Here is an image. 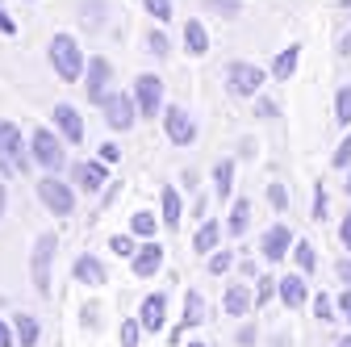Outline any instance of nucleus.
Segmentation results:
<instances>
[{
    "mask_svg": "<svg viewBox=\"0 0 351 347\" xmlns=\"http://www.w3.org/2000/svg\"><path fill=\"white\" fill-rule=\"evenodd\" d=\"M109 84H113V67H109V59H88V71H84V93H88V101L93 105H105V97H109Z\"/></svg>",
    "mask_w": 351,
    "mask_h": 347,
    "instance_id": "obj_10",
    "label": "nucleus"
},
{
    "mask_svg": "<svg viewBox=\"0 0 351 347\" xmlns=\"http://www.w3.org/2000/svg\"><path fill=\"white\" fill-rule=\"evenodd\" d=\"M51 121H55V130H59L67 143H84V117L71 105H55L51 109Z\"/></svg>",
    "mask_w": 351,
    "mask_h": 347,
    "instance_id": "obj_17",
    "label": "nucleus"
},
{
    "mask_svg": "<svg viewBox=\"0 0 351 347\" xmlns=\"http://www.w3.org/2000/svg\"><path fill=\"white\" fill-rule=\"evenodd\" d=\"M130 93H134L138 113H143L147 121H151V117H163V109H167V105H163V80H159V75H151V71H147V75H138Z\"/></svg>",
    "mask_w": 351,
    "mask_h": 347,
    "instance_id": "obj_8",
    "label": "nucleus"
},
{
    "mask_svg": "<svg viewBox=\"0 0 351 347\" xmlns=\"http://www.w3.org/2000/svg\"><path fill=\"white\" fill-rule=\"evenodd\" d=\"M314 314H318V322H335V318H339V301L326 297V293H318V297H314Z\"/></svg>",
    "mask_w": 351,
    "mask_h": 347,
    "instance_id": "obj_33",
    "label": "nucleus"
},
{
    "mask_svg": "<svg viewBox=\"0 0 351 347\" xmlns=\"http://www.w3.org/2000/svg\"><path fill=\"white\" fill-rule=\"evenodd\" d=\"M143 9H147V17H155L159 25L171 21V0H143Z\"/></svg>",
    "mask_w": 351,
    "mask_h": 347,
    "instance_id": "obj_37",
    "label": "nucleus"
},
{
    "mask_svg": "<svg viewBox=\"0 0 351 347\" xmlns=\"http://www.w3.org/2000/svg\"><path fill=\"white\" fill-rule=\"evenodd\" d=\"M97 159H105V163H117V159H121V151H117V143H105Z\"/></svg>",
    "mask_w": 351,
    "mask_h": 347,
    "instance_id": "obj_47",
    "label": "nucleus"
},
{
    "mask_svg": "<svg viewBox=\"0 0 351 347\" xmlns=\"http://www.w3.org/2000/svg\"><path fill=\"white\" fill-rule=\"evenodd\" d=\"M293 259H297V268H301L305 276H314V272H318V255H314V247H310V243H301V239H297Z\"/></svg>",
    "mask_w": 351,
    "mask_h": 347,
    "instance_id": "obj_30",
    "label": "nucleus"
},
{
    "mask_svg": "<svg viewBox=\"0 0 351 347\" xmlns=\"http://www.w3.org/2000/svg\"><path fill=\"white\" fill-rule=\"evenodd\" d=\"M263 80H272L263 67L234 59V63L226 67V93H230V97H239V101H255V97H259V88H263Z\"/></svg>",
    "mask_w": 351,
    "mask_h": 347,
    "instance_id": "obj_4",
    "label": "nucleus"
},
{
    "mask_svg": "<svg viewBox=\"0 0 351 347\" xmlns=\"http://www.w3.org/2000/svg\"><path fill=\"white\" fill-rule=\"evenodd\" d=\"M138 335H143V322H138V318H125V322L117 326V339H121V347H138Z\"/></svg>",
    "mask_w": 351,
    "mask_h": 347,
    "instance_id": "obj_35",
    "label": "nucleus"
},
{
    "mask_svg": "<svg viewBox=\"0 0 351 347\" xmlns=\"http://www.w3.org/2000/svg\"><path fill=\"white\" fill-rule=\"evenodd\" d=\"M276 276H255V306H268V301L276 297Z\"/></svg>",
    "mask_w": 351,
    "mask_h": 347,
    "instance_id": "obj_34",
    "label": "nucleus"
},
{
    "mask_svg": "<svg viewBox=\"0 0 351 347\" xmlns=\"http://www.w3.org/2000/svg\"><path fill=\"white\" fill-rule=\"evenodd\" d=\"M97 314H101L97 306H84V322H88V326H97Z\"/></svg>",
    "mask_w": 351,
    "mask_h": 347,
    "instance_id": "obj_49",
    "label": "nucleus"
},
{
    "mask_svg": "<svg viewBox=\"0 0 351 347\" xmlns=\"http://www.w3.org/2000/svg\"><path fill=\"white\" fill-rule=\"evenodd\" d=\"M343 176H347V180H343V189H347V197H351V167L343 171Z\"/></svg>",
    "mask_w": 351,
    "mask_h": 347,
    "instance_id": "obj_54",
    "label": "nucleus"
},
{
    "mask_svg": "<svg viewBox=\"0 0 351 347\" xmlns=\"http://www.w3.org/2000/svg\"><path fill=\"white\" fill-rule=\"evenodd\" d=\"M213 193H217V201H230V193H234V159H217V167H213Z\"/></svg>",
    "mask_w": 351,
    "mask_h": 347,
    "instance_id": "obj_23",
    "label": "nucleus"
},
{
    "mask_svg": "<svg viewBox=\"0 0 351 347\" xmlns=\"http://www.w3.org/2000/svg\"><path fill=\"white\" fill-rule=\"evenodd\" d=\"M222 235H226V222L201 218V226H197V235H193V251H197V255H213L217 243H222Z\"/></svg>",
    "mask_w": 351,
    "mask_h": 347,
    "instance_id": "obj_18",
    "label": "nucleus"
},
{
    "mask_svg": "<svg viewBox=\"0 0 351 347\" xmlns=\"http://www.w3.org/2000/svg\"><path fill=\"white\" fill-rule=\"evenodd\" d=\"M326 209H330V205H326V184L318 180V184H314V209H310V218L322 222V218H326Z\"/></svg>",
    "mask_w": 351,
    "mask_h": 347,
    "instance_id": "obj_40",
    "label": "nucleus"
},
{
    "mask_svg": "<svg viewBox=\"0 0 351 347\" xmlns=\"http://www.w3.org/2000/svg\"><path fill=\"white\" fill-rule=\"evenodd\" d=\"M230 268H234V251L230 247H217L213 255H205V272L209 276H226Z\"/></svg>",
    "mask_w": 351,
    "mask_h": 347,
    "instance_id": "obj_28",
    "label": "nucleus"
},
{
    "mask_svg": "<svg viewBox=\"0 0 351 347\" xmlns=\"http://www.w3.org/2000/svg\"><path fill=\"white\" fill-rule=\"evenodd\" d=\"M297 63H301V47L293 42V47H285V51H280V55L268 63V75H272V80H293Z\"/></svg>",
    "mask_w": 351,
    "mask_h": 347,
    "instance_id": "obj_21",
    "label": "nucleus"
},
{
    "mask_svg": "<svg viewBox=\"0 0 351 347\" xmlns=\"http://www.w3.org/2000/svg\"><path fill=\"white\" fill-rule=\"evenodd\" d=\"M205 322V297L197 293V289H189L184 293V314H180V326L189 331V326H201Z\"/></svg>",
    "mask_w": 351,
    "mask_h": 347,
    "instance_id": "obj_26",
    "label": "nucleus"
},
{
    "mask_svg": "<svg viewBox=\"0 0 351 347\" xmlns=\"http://www.w3.org/2000/svg\"><path fill=\"white\" fill-rule=\"evenodd\" d=\"M47 59H51V67H55V75H59L63 84H75V80H84V71H88L84 51H80V42H75L71 34H55V38L47 42Z\"/></svg>",
    "mask_w": 351,
    "mask_h": 347,
    "instance_id": "obj_1",
    "label": "nucleus"
},
{
    "mask_svg": "<svg viewBox=\"0 0 351 347\" xmlns=\"http://www.w3.org/2000/svg\"><path fill=\"white\" fill-rule=\"evenodd\" d=\"M335 272H339L343 289H351V255H343V259H339V264H335Z\"/></svg>",
    "mask_w": 351,
    "mask_h": 347,
    "instance_id": "obj_42",
    "label": "nucleus"
},
{
    "mask_svg": "<svg viewBox=\"0 0 351 347\" xmlns=\"http://www.w3.org/2000/svg\"><path fill=\"white\" fill-rule=\"evenodd\" d=\"M55 251H59V239L47 230L34 239V251H29V276H34V293L38 297H51V268H55Z\"/></svg>",
    "mask_w": 351,
    "mask_h": 347,
    "instance_id": "obj_2",
    "label": "nucleus"
},
{
    "mask_svg": "<svg viewBox=\"0 0 351 347\" xmlns=\"http://www.w3.org/2000/svg\"><path fill=\"white\" fill-rule=\"evenodd\" d=\"M71 184L84 189V193H101L109 184V163L105 159H80L71 167Z\"/></svg>",
    "mask_w": 351,
    "mask_h": 347,
    "instance_id": "obj_11",
    "label": "nucleus"
},
{
    "mask_svg": "<svg viewBox=\"0 0 351 347\" xmlns=\"http://www.w3.org/2000/svg\"><path fill=\"white\" fill-rule=\"evenodd\" d=\"M138 322H143L147 335H159L163 331V322H167V297L163 293H147L138 301Z\"/></svg>",
    "mask_w": 351,
    "mask_h": 347,
    "instance_id": "obj_13",
    "label": "nucleus"
},
{
    "mask_svg": "<svg viewBox=\"0 0 351 347\" xmlns=\"http://www.w3.org/2000/svg\"><path fill=\"white\" fill-rule=\"evenodd\" d=\"M205 13H217V17H239L243 13V0H201Z\"/></svg>",
    "mask_w": 351,
    "mask_h": 347,
    "instance_id": "obj_31",
    "label": "nucleus"
},
{
    "mask_svg": "<svg viewBox=\"0 0 351 347\" xmlns=\"http://www.w3.org/2000/svg\"><path fill=\"white\" fill-rule=\"evenodd\" d=\"M247 226H251V197H239V201L230 205L226 235H230V239H243V235H247Z\"/></svg>",
    "mask_w": 351,
    "mask_h": 347,
    "instance_id": "obj_22",
    "label": "nucleus"
},
{
    "mask_svg": "<svg viewBox=\"0 0 351 347\" xmlns=\"http://www.w3.org/2000/svg\"><path fill=\"white\" fill-rule=\"evenodd\" d=\"M293 247H297V239H293V230H289L285 222L268 226V230H263V239H259V251H263V259H268V264H280Z\"/></svg>",
    "mask_w": 351,
    "mask_h": 347,
    "instance_id": "obj_12",
    "label": "nucleus"
},
{
    "mask_svg": "<svg viewBox=\"0 0 351 347\" xmlns=\"http://www.w3.org/2000/svg\"><path fill=\"white\" fill-rule=\"evenodd\" d=\"M268 205H272L276 213H285V209H289V189H285L280 180H272V184H268Z\"/></svg>",
    "mask_w": 351,
    "mask_h": 347,
    "instance_id": "obj_39",
    "label": "nucleus"
},
{
    "mask_svg": "<svg viewBox=\"0 0 351 347\" xmlns=\"http://www.w3.org/2000/svg\"><path fill=\"white\" fill-rule=\"evenodd\" d=\"M101 109H105V125H109V130H117V134H125V130H134V121L143 117V113H138V101H134V93H109Z\"/></svg>",
    "mask_w": 351,
    "mask_h": 347,
    "instance_id": "obj_6",
    "label": "nucleus"
},
{
    "mask_svg": "<svg viewBox=\"0 0 351 347\" xmlns=\"http://www.w3.org/2000/svg\"><path fill=\"white\" fill-rule=\"evenodd\" d=\"M163 134L171 147H193L197 143V121L184 105H167L163 109Z\"/></svg>",
    "mask_w": 351,
    "mask_h": 347,
    "instance_id": "obj_7",
    "label": "nucleus"
},
{
    "mask_svg": "<svg viewBox=\"0 0 351 347\" xmlns=\"http://www.w3.org/2000/svg\"><path fill=\"white\" fill-rule=\"evenodd\" d=\"M5 205H9V197H5V184H0V218H5Z\"/></svg>",
    "mask_w": 351,
    "mask_h": 347,
    "instance_id": "obj_52",
    "label": "nucleus"
},
{
    "mask_svg": "<svg viewBox=\"0 0 351 347\" xmlns=\"http://www.w3.org/2000/svg\"><path fill=\"white\" fill-rule=\"evenodd\" d=\"M335 347H351V335H339V339H335Z\"/></svg>",
    "mask_w": 351,
    "mask_h": 347,
    "instance_id": "obj_53",
    "label": "nucleus"
},
{
    "mask_svg": "<svg viewBox=\"0 0 351 347\" xmlns=\"http://www.w3.org/2000/svg\"><path fill=\"white\" fill-rule=\"evenodd\" d=\"M234 339H239V347H255V339H259V331H255V322H251V326H247V322H243V326H239V335H234Z\"/></svg>",
    "mask_w": 351,
    "mask_h": 347,
    "instance_id": "obj_41",
    "label": "nucleus"
},
{
    "mask_svg": "<svg viewBox=\"0 0 351 347\" xmlns=\"http://www.w3.org/2000/svg\"><path fill=\"white\" fill-rule=\"evenodd\" d=\"M330 163H335V171H347V167H351V130H347V134H343V143L335 147Z\"/></svg>",
    "mask_w": 351,
    "mask_h": 347,
    "instance_id": "obj_38",
    "label": "nucleus"
},
{
    "mask_svg": "<svg viewBox=\"0 0 351 347\" xmlns=\"http://www.w3.org/2000/svg\"><path fill=\"white\" fill-rule=\"evenodd\" d=\"M130 268H134V276H143V280H151L159 268H163V247L155 243V239H147V243H138V251H134V259H130Z\"/></svg>",
    "mask_w": 351,
    "mask_h": 347,
    "instance_id": "obj_14",
    "label": "nucleus"
},
{
    "mask_svg": "<svg viewBox=\"0 0 351 347\" xmlns=\"http://www.w3.org/2000/svg\"><path fill=\"white\" fill-rule=\"evenodd\" d=\"M222 306H226V314H230V318H247V314L255 310L251 285H230V289H226V297H222Z\"/></svg>",
    "mask_w": 351,
    "mask_h": 347,
    "instance_id": "obj_20",
    "label": "nucleus"
},
{
    "mask_svg": "<svg viewBox=\"0 0 351 347\" xmlns=\"http://www.w3.org/2000/svg\"><path fill=\"white\" fill-rule=\"evenodd\" d=\"M335 51H339V55H343V59H347V55H351V25H347V29H343V34H339V42H335Z\"/></svg>",
    "mask_w": 351,
    "mask_h": 347,
    "instance_id": "obj_45",
    "label": "nucleus"
},
{
    "mask_svg": "<svg viewBox=\"0 0 351 347\" xmlns=\"http://www.w3.org/2000/svg\"><path fill=\"white\" fill-rule=\"evenodd\" d=\"M239 272H243L247 280H255V264H251V259H243V264H239Z\"/></svg>",
    "mask_w": 351,
    "mask_h": 347,
    "instance_id": "obj_51",
    "label": "nucleus"
},
{
    "mask_svg": "<svg viewBox=\"0 0 351 347\" xmlns=\"http://www.w3.org/2000/svg\"><path fill=\"white\" fill-rule=\"evenodd\" d=\"M138 243H143V239H134V235H113V239H109V251L121 255V259H134Z\"/></svg>",
    "mask_w": 351,
    "mask_h": 347,
    "instance_id": "obj_32",
    "label": "nucleus"
},
{
    "mask_svg": "<svg viewBox=\"0 0 351 347\" xmlns=\"http://www.w3.org/2000/svg\"><path fill=\"white\" fill-rule=\"evenodd\" d=\"M13 339H17L13 326H9V322H0V347H13Z\"/></svg>",
    "mask_w": 351,
    "mask_h": 347,
    "instance_id": "obj_48",
    "label": "nucleus"
},
{
    "mask_svg": "<svg viewBox=\"0 0 351 347\" xmlns=\"http://www.w3.org/2000/svg\"><path fill=\"white\" fill-rule=\"evenodd\" d=\"M159 218H163L167 230H180V222H184V197H180V189L163 184V193H159Z\"/></svg>",
    "mask_w": 351,
    "mask_h": 347,
    "instance_id": "obj_16",
    "label": "nucleus"
},
{
    "mask_svg": "<svg viewBox=\"0 0 351 347\" xmlns=\"http://www.w3.org/2000/svg\"><path fill=\"white\" fill-rule=\"evenodd\" d=\"M255 113H259V117H276L280 109H276V105H272L268 97H255Z\"/></svg>",
    "mask_w": 351,
    "mask_h": 347,
    "instance_id": "obj_43",
    "label": "nucleus"
},
{
    "mask_svg": "<svg viewBox=\"0 0 351 347\" xmlns=\"http://www.w3.org/2000/svg\"><path fill=\"white\" fill-rule=\"evenodd\" d=\"M0 151H5V159L13 163V171L21 176V171H29L34 155H29V143L21 139V130L13 121H0Z\"/></svg>",
    "mask_w": 351,
    "mask_h": 347,
    "instance_id": "obj_9",
    "label": "nucleus"
},
{
    "mask_svg": "<svg viewBox=\"0 0 351 347\" xmlns=\"http://www.w3.org/2000/svg\"><path fill=\"white\" fill-rule=\"evenodd\" d=\"M335 121L343 130H351V84H343V88L335 93Z\"/></svg>",
    "mask_w": 351,
    "mask_h": 347,
    "instance_id": "obj_29",
    "label": "nucleus"
},
{
    "mask_svg": "<svg viewBox=\"0 0 351 347\" xmlns=\"http://www.w3.org/2000/svg\"><path fill=\"white\" fill-rule=\"evenodd\" d=\"M147 51H151L155 59H167V55H171V42H167L163 29H151V34H147Z\"/></svg>",
    "mask_w": 351,
    "mask_h": 347,
    "instance_id": "obj_36",
    "label": "nucleus"
},
{
    "mask_svg": "<svg viewBox=\"0 0 351 347\" xmlns=\"http://www.w3.org/2000/svg\"><path fill=\"white\" fill-rule=\"evenodd\" d=\"M276 297L285 301V310H301L305 301H310V285H305V272H289V276H280Z\"/></svg>",
    "mask_w": 351,
    "mask_h": 347,
    "instance_id": "obj_15",
    "label": "nucleus"
},
{
    "mask_svg": "<svg viewBox=\"0 0 351 347\" xmlns=\"http://www.w3.org/2000/svg\"><path fill=\"white\" fill-rule=\"evenodd\" d=\"M159 222H163V218H155L151 209H138L134 218H130V235L147 243V239H155V235H159Z\"/></svg>",
    "mask_w": 351,
    "mask_h": 347,
    "instance_id": "obj_27",
    "label": "nucleus"
},
{
    "mask_svg": "<svg viewBox=\"0 0 351 347\" xmlns=\"http://www.w3.org/2000/svg\"><path fill=\"white\" fill-rule=\"evenodd\" d=\"M0 176H17V171H13V163L5 159V151H0Z\"/></svg>",
    "mask_w": 351,
    "mask_h": 347,
    "instance_id": "obj_50",
    "label": "nucleus"
},
{
    "mask_svg": "<svg viewBox=\"0 0 351 347\" xmlns=\"http://www.w3.org/2000/svg\"><path fill=\"white\" fill-rule=\"evenodd\" d=\"M71 276H75L80 285H93V289L109 280V272H105V264H101V259H97V255H88V251H84V255H75V264H71Z\"/></svg>",
    "mask_w": 351,
    "mask_h": 347,
    "instance_id": "obj_19",
    "label": "nucleus"
},
{
    "mask_svg": "<svg viewBox=\"0 0 351 347\" xmlns=\"http://www.w3.org/2000/svg\"><path fill=\"white\" fill-rule=\"evenodd\" d=\"M339 243H343V247L351 251V209H347V218L339 222Z\"/></svg>",
    "mask_w": 351,
    "mask_h": 347,
    "instance_id": "obj_44",
    "label": "nucleus"
},
{
    "mask_svg": "<svg viewBox=\"0 0 351 347\" xmlns=\"http://www.w3.org/2000/svg\"><path fill=\"white\" fill-rule=\"evenodd\" d=\"M13 335H17V347H38L42 326H38L34 314H17V318H13Z\"/></svg>",
    "mask_w": 351,
    "mask_h": 347,
    "instance_id": "obj_24",
    "label": "nucleus"
},
{
    "mask_svg": "<svg viewBox=\"0 0 351 347\" xmlns=\"http://www.w3.org/2000/svg\"><path fill=\"white\" fill-rule=\"evenodd\" d=\"M189 347H209V343H189Z\"/></svg>",
    "mask_w": 351,
    "mask_h": 347,
    "instance_id": "obj_56",
    "label": "nucleus"
},
{
    "mask_svg": "<svg viewBox=\"0 0 351 347\" xmlns=\"http://www.w3.org/2000/svg\"><path fill=\"white\" fill-rule=\"evenodd\" d=\"M339 9H343V13H351V0H339Z\"/></svg>",
    "mask_w": 351,
    "mask_h": 347,
    "instance_id": "obj_55",
    "label": "nucleus"
},
{
    "mask_svg": "<svg viewBox=\"0 0 351 347\" xmlns=\"http://www.w3.org/2000/svg\"><path fill=\"white\" fill-rule=\"evenodd\" d=\"M38 201L47 205L55 218H71L75 213V189L67 180H59V171H47V176L38 180Z\"/></svg>",
    "mask_w": 351,
    "mask_h": 347,
    "instance_id": "obj_5",
    "label": "nucleus"
},
{
    "mask_svg": "<svg viewBox=\"0 0 351 347\" xmlns=\"http://www.w3.org/2000/svg\"><path fill=\"white\" fill-rule=\"evenodd\" d=\"M184 51L189 55H205L209 51V29L193 17V21H184Z\"/></svg>",
    "mask_w": 351,
    "mask_h": 347,
    "instance_id": "obj_25",
    "label": "nucleus"
},
{
    "mask_svg": "<svg viewBox=\"0 0 351 347\" xmlns=\"http://www.w3.org/2000/svg\"><path fill=\"white\" fill-rule=\"evenodd\" d=\"M63 143H67L63 134H55V130H47V125H38L34 134H29V155H34V163L47 167V171H63V167H67V147H63Z\"/></svg>",
    "mask_w": 351,
    "mask_h": 347,
    "instance_id": "obj_3",
    "label": "nucleus"
},
{
    "mask_svg": "<svg viewBox=\"0 0 351 347\" xmlns=\"http://www.w3.org/2000/svg\"><path fill=\"white\" fill-rule=\"evenodd\" d=\"M339 318H347V322H351V289H343V293H339Z\"/></svg>",
    "mask_w": 351,
    "mask_h": 347,
    "instance_id": "obj_46",
    "label": "nucleus"
}]
</instances>
